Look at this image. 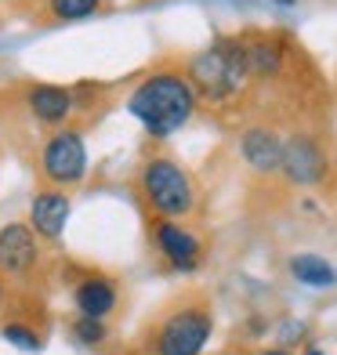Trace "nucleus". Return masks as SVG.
Wrapping results in <instances>:
<instances>
[{"mask_svg": "<svg viewBox=\"0 0 337 355\" xmlns=\"http://www.w3.org/2000/svg\"><path fill=\"white\" fill-rule=\"evenodd\" d=\"M196 91L185 80V73L159 69L149 73L141 84L127 94V109L141 123V131L156 141H167L171 135H178L182 127L196 116Z\"/></svg>", "mask_w": 337, "mask_h": 355, "instance_id": "nucleus-1", "label": "nucleus"}, {"mask_svg": "<svg viewBox=\"0 0 337 355\" xmlns=\"http://www.w3.org/2000/svg\"><path fill=\"white\" fill-rule=\"evenodd\" d=\"M185 80L196 91V98L221 105L239 94L247 84V62H243V40H214L189 58Z\"/></svg>", "mask_w": 337, "mask_h": 355, "instance_id": "nucleus-2", "label": "nucleus"}, {"mask_svg": "<svg viewBox=\"0 0 337 355\" xmlns=\"http://www.w3.org/2000/svg\"><path fill=\"white\" fill-rule=\"evenodd\" d=\"M138 192L146 207L164 221H182L196 207V185L189 171L171 156H149L138 171Z\"/></svg>", "mask_w": 337, "mask_h": 355, "instance_id": "nucleus-3", "label": "nucleus"}, {"mask_svg": "<svg viewBox=\"0 0 337 355\" xmlns=\"http://www.w3.org/2000/svg\"><path fill=\"white\" fill-rule=\"evenodd\" d=\"M37 167L47 189H69L87 178L91 156H87V138L76 127H58L44 138L37 153Z\"/></svg>", "mask_w": 337, "mask_h": 355, "instance_id": "nucleus-4", "label": "nucleus"}, {"mask_svg": "<svg viewBox=\"0 0 337 355\" xmlns=\"http://www.w3.org/2000/svg\"><path fill=\"white\" fill-rule=\"evenodd\" d=\"M214 337V315L203 304H182L167 312L153 330L156 355H203V348Z\"/></svg>", "mask_w": 337, "mask_h": 355, "instance_id": "nucleus-5", "label": "nucleus"}, {"mask_svg": "<svg viewBox=\"0 0 337 355\" xmlns=\"http://www.w3.org/2000/svg\"><path fill=\"white\" fill-rule=\"evenodd\" d=\"M44 247L26 221H8L0 229V276L8 283H29L40 272Z\"/></svg>", "mask_w": 337, "mask_h": 355, "instance_id": "nucleus-6", "label": "nucleus"}, {"mask_svg": "<svg viewBox=\"0 0 337 355\" xmlns=\"http://www.w3.org/2000/svg\"><path fill=\"white\" fill-rule=\"evenodd\" d=\"M149 239H153V250L164 257V265L171 272H182V276H189V272H196L203 265V243L200 236L185 229L182 221H164V218H153L149 225Z\"/></svg>", "mask_w": 337, "mask_h": 355, "instance_id": "nucleus-7", "label": "nucleus"}, {"mask_svg": "<svg viewBox=\"0 0 337 355\" xmlns=\"http://www.w3.org/2000/svg\"><path fill=\"white\" fill-rule=\"evenodd\" d=\"M279 171L286 174V182H291V185L312 189V185H319L327 178L330 159H327V149L312 135L297 131V135H291L283 141V167Z\"/></svg>", "mask_w": 337, "mask_h": 355, "instance_id": "nucleus-8", "label": "nucleus"}, {"mask_svg": "<svg viewBox=\"0 0 337 355\" xmlns=\"http://www.w3.org/2000/svg\"><path fill=\"white\" fill-rule=\"evenodd\" d=\"M73 309L84 319L105 322L120 309V283L112 276H105V272H84V276L73 283Z\"/></svg>", "mask_w": 337, "mask_h": 355, "instance_id": "nucleus-9", "label": "nucleus"}, {"mask_svg": "<svg viewBox=\"0 0 337 355\" xmlns=\"http://www.w3.org/2000/svg\"><path fill=\"white\" fill-rule=\"evenodd\" d=\"M69 214H73V203L62 189H44L33 196L29 203V229L37 232L40 243H58L66 236V225H69Z\"/></svg>", "mask_w": 337, "mask_h": 355, "instance_id": "nucleus-10", "label": "nucleus"}, {"mask_svg": "<svg viewBox=\"0 0 337 355\" xmlns=\"http://www.w3.org/2000/svg\"><path fill=\"white\" fill-rule=\"evenodd\" d=\"M76 91L62 87V84H29L26 87V109L33 112V120L44 127H66L69 116L76 112Z\"/></svg>", "mask_w": 337, "mask_h": 355, "instance_id": "nucleus-11", "label": "nucleus"}, {"mask_svg": "<svg viewBox=\"0 0 337 355\" xmlns=\"http://www.w3.org/2000/svg\"><path fill=\"white\" fill-rule=\"evenodd\" d=\"M239 156L254 174H279L283 167V138L272 127L254 123L239 135Z\"/></svg>", "mask_w": 337, "mask_h": 355, "instance_id": "nucleus-12", "label": "nucleus"}, {"mask_svg": "<svg viewBox=\"0 0 337 355\" xmlns=\"http://www.w3.org/2000/svg\"><path fill=\"white\" fill-rule=\"evenodd\" d=\"M286 272L291 279L309 286V290H334L337 286V265L327 261L323 254H294L286 261Z\"/></svg>", "mask_w": 337, "mask_h": 355, "instance_id": "nucleus-13", "label": "nucleus"}, {"mask_svg": "<svg viewBox=\"0 0 337 355\" xmlns=\"http://www.w3.org/2000/svg\"><path fill=\"white\" fill-rule=\"evenodd\" d=\"M247 76H279L283 73V44L276 40H243Z\"/></svg>", "mask_w": 337, "mask_h": 355, "instance_id": "nucleus-14", "label": "nucleus"}, {"mask_svg": "<svg viewBox=\"0 0 337 355\" xmlns=\"http://www.w3.org/2000/svg\"><path fill=\"white\" fill-rule=\"evenodd\" d=\"M0 337H4L8 345L22 348V352H40L44 348V334H40L37 322H29V319H8L4 327H0Z\"/></svg>", "mask_w": 337, "mask_h": 355, "instance_id": "nucleus-15", "label": "nucleus"}, {"mask_svg": "<svg viewBox=\"0 0 337 355\" xmlns=\"http://www.w3.org/2000/svg\"><path fill=\"white\" fill-rule=\"evenodd\" d=\"M44 11L55 22H80L102 11V0H44Z\"/></svg>", "mask_w": 337, "mask_h": 355, "instance_id": "nucleus-16", "label": "nucleus"}, {"mask_svg": "<svg viewBox=\"0 0 337 355\" xmlns=\"http://www.w3.org/2000/svg\"><path fill=\"white\" fill-rule=\"evenodd\" d=\"M69 330H73V341L84 345V348H98V345H105V337H109V327H105V322L84 319V315H76Z\"/></svg>", "mask_w": 337, "mask_h": 355, "instance_id": "nucleus-17", "label": "nucleus"}, {"mask_svg": "<svg viewBox=\"0 0 337 355\" xmlns=\"http://www.w3.org/2000/svg\"><path fill=\"white\" fill-rule=\"evenodd\" d=\"M4 309H8V279L0 276V312H4Z\"/></svg>", "mask_w": 337, "mask_h": 355, "instance_id": "nucleus-18", "label": "nucleus"}, {"mask_svg": "<svg viewBox=\"0 0 337 355\" xmlns=\"http://www.w3.org/2000/svg\"><path fill=\"white\" fill-rule=\"evenodd\" d=\"M258 355H294V352H286V348H265V352H258Z\"/></svg>", "mask_w": 337, "mask_h": 355, "instance_id": "nucleus-19", "label": "nucleus"}, {"mask_svg": "<svg viewBox=\"0 0 337 355\" xmlns=\"http://www.w3.org/2000/svg\"><path fill=\"white\" fill-rule=\"evenodd\" d=\"M272 4H279V8H291V4H297V0H272Z\"/></svg>", "mask_w": 337, "mask_h": 355, "instance_id": "nucleus-20", "label": "nucleus"}, {"mask_svg": "<svg viewBox=\"0 0 337 355\" xmlns=\"http://www.w3.org/2000/svg\"><path fill=\"white\" fill-rule=\"evenodd\" d=\"M304 355H327L323 348H309V352H304Z\"/></svg>", "mask_w": 337, "mask_h": 355, "instance_id": "nucleus-21", "label": "nucleus"}]
</instances>
